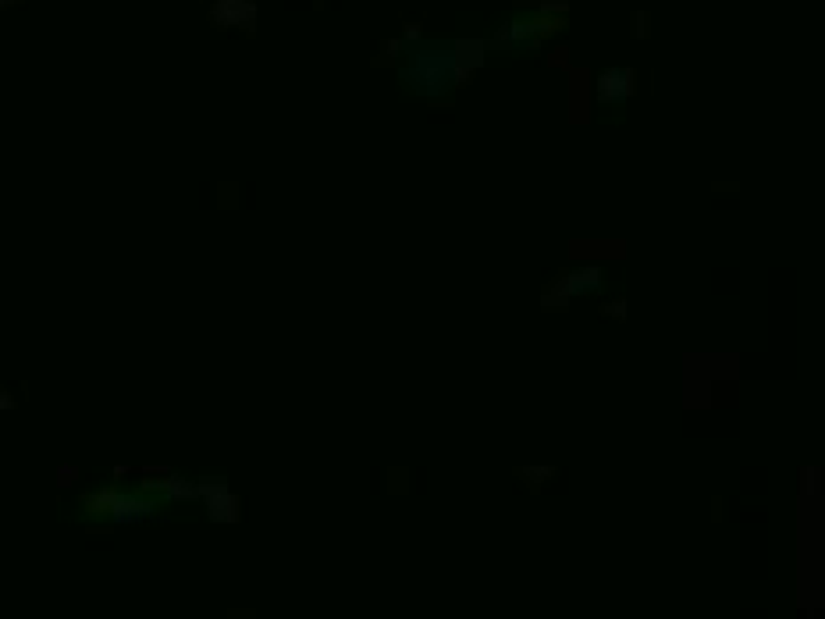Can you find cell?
<instances>
[{"label":"cell","instance_id":"1","mask_svg":"<svg viewBox=\"0 0 825 619\" xmlns=\"http://www.w3.org/2000/svg\"><path fill=\"white\" fill-rule=\"evenodd\" d=\"M406 78L413 82V90L423 97H441L452 78H455V57H452V43L441 47H427L413 54V68H406Z\"/></svg>","mask_w":825,"mask_h":619},{"label":"cell","instance_id":"9","mask_svg":"<svg viewBox=\"0 0 825 619\" xmlns=\"http://www.w3.org/2000/svg\"><path fill=\"white\" fill-rule=\"evenodd\" d=\"M4 4H11V0H0V8H4Z\"/></svg>","mask_w":825,"mask_h":619},{"label":"cell","instance_id":"4","mask_svg":"<svg viewBox=\"0 0 825 619\" xmlns=\"http://www.w3.org/2000/svg\"><path fill=\"white\" fill-rule=\"evenodd\" d=\"M537 11H541V15H555V11H559V15H566V11H570V4H566V0H548V4H537Z\"/></svg>","mask_w":825,"mask_h":619},{"label":"cell","instance_id":"5","mask_svg":"<svg viewBox=\"0 0 825 619\" xmlns=\"http://www.w3.org/2000/svg\"><path fill=\"white\" fill-rule=\"evenodd\" d=\"M633 36H637V40H644V36H648V15H644V11H637V15H633Z\"/></svg>","mask_w":825,"mask_h":619},{"label":"cell","instance_id":"8","mask_svg":"<svg viewBox=\"0 0 825 619\" xmlns=\"http://www.w3.org/2000/svg\"><path fill=\"white\" fill-rule=\"evenodd\" d=\"M385 47H388V54H399V50H402V40H388Z\"/></svg>","mask_w":825,"mask_h":619},{"label":"cell","instance_id":"2","mask_svg":"<svg viewBox=\"0 0 825 619\" xmlns=\"http://www.w3.org/2000/svg\"><path fill=\"white\" fill-rule=\"evenodd\" d=\"M633 82H637L633 68H605L594 78V97L598 104H622L633 97Z\"/></svg>","mask_w":825,"mask_h":619},{"label":"cell","instance_id":"3","mask_svg":"<svg viewBox=\"0 0 825 619\" xmlns=\"http://www.w3.org/2000/svg\"><path fill=\"white\" fill-rule=\"evenodd\" d=\"M210 22L228 29V25H239V29H253L256 22V4L253 0H217L214 11H210Z\"/></svg>","mask_w":825,"mask_h":619},{"label":"cell","instance_id":"6","mask_svg":"<svg viewBox=\"0 0 825 619\" xmlns=\"http://www.w3.org/2000/svg\"><path fill=\"white\" fill-rule=\"evenodd\" d=\"M605 313H608V317H612V313H615V317H622V313H626V303H622V299H615V303H608V306H605Z\"/></svg>","mask_w":825,"mask_h":619},{"label":"cell","instance_id":"7","mask_svg":"<svg viewBox=\"0 0 825 619\" xmlns=\"http://www.w3.org/2000/svg\"><path fill=\"white\" fill-rule=\"evenodd\" d=\"M416 36H420V25L409 22V25H406V40H416Z\"/></svg>","mask_w":825,"mask_h":619}]
</instances>
